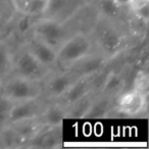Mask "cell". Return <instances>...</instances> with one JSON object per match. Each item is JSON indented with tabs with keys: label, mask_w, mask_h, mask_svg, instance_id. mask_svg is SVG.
Masks as SVG:
<instances>
[{
	"label": "cell",
	"mask_w": 149,
	"mask_h": 149,
	"mask_svg": "<svg viewBox=\"0 0 149 149\" xmlns=\"http://www.w3.org/2000/svg\"><path fill=\"white\" fill-rule=\"evenodd\" d=\"M90 36L98 51L108 59L116 57L125 48L126 34L118 26L116 21L100 17L94 25Z\"/></svg>",
	"instance_id": "obj_1"
},
{
	"label": "cell",
	"mask_w": 149,
	"mask_h": 149,
	"mask_svg": "<svg viewBox=\"0 0 149 149\" xmlns=\"http://www.w3.org/2000/svg\"><path fill=\"white\" fill-rule=\"evenodd\" d=\"M94 48L91 36L84 32H76L68 36L56 50L57 66L61 70H68L74 63L93 52Z\"/></svg>",
	"instance_id": "obj_2"
},
{
	"label": "cell",
	"mask_w": 149,
	"mask_h": 149,
	"mask_svg": "<svg viewBox=\"0 0 149 149\" xmlns=\"http://www.w3.org/2000/svg\"><path fill=\"white\" fill-rule=\"evenodd\" d=\"M0 94L13 102L43 98V82L10 74L0 84Z\"/></svg>",
	"instance_id": "obj_3"
},
{
	"label": "cell",
	"mask_w": 149,
	"mask_h": 149,
	"mask_svg": "<svg viewBox=\"0 0 149 149\" xmlns=\"http://www.w3.org/2000/svg\"><path fill=\"white\" fill-rule=\"evenodd\" d=\"M66 23L51 17H37L32 26L31 35L57 50L70 36Z\"/></svg>",
	"instance_id": "obj_4"
},
{
	"label": "cell",
	"mask_w": 149,
	"mask_h": 149,
	"mask_svg": "<svg viewBox=\"0 0 149 149\" xmlns=\"http://www.w3.org/2000/svg\"><path fill=\"white\" fill-rule=\"evenodd\" d=\"M52 70H53L46 68L41 62L38 61L33 54L23 46L19 52L13 55L10 74L34 81L43 82Z\"/></svg>",
	"instance_id": "obj_5"
},
{
	"label": "cell",
	"mask_w": 149,
	"mask_h": 149,
	"mask_svg": "<svg viewBox=\"0 0 149 149\" xmlns=\"http://www.w3.org/2000/svg\"><path fill=\"white\" fill-rule=\"evenodd\" d=\"M77 78L70 70L58 72L53 70L43 81V97L48 100H59Z\"/></svg>",
	"instance_id": "obj_6"
},
{
	"label": "cell",
	"mask_w": 149,
	"mask_h": 149,
	"mask_svg": "<svg viewBox=\"0 0 149 149\" xmlns=\"http://www.w3.org/2000/svg\"><path fill=\"white\" fill-rule=\"evenodd\" d=\"M46 104L47 102L43 101L42 98L15 102L9 111L6 126L15 125L17 123L24 122V120L38 118L45 108Z\"/></svg>",
	"instance_id": "obj_7"
},
{
	"label": "cell",
	"mask_w": 149,
	"mask_h": 149,
	"mask_svg": "<svg viewBox=\"0 0 149 149\" xmlns=\"http://www.w3.org/2000/svg\"><path fill=\"white\" fill-rule=\"evenodd\" d=\"M108 58L99 51H93L74 63L68 70L77 77H94L103 70L108 62Z\"/></svg>",
	"instance_id": "obj_8"
},
{
	"label": "cell",
	"mask_w": 149,
	"mask_h": 149,
	"mask_svg": "<svg viewBox=\"0 0 149 149\" xmlns=\"http://www.w3.org/2000/svg\"><path fill=\"white\" fill-rule=\"evenodd\" d=\"M82 2L83 0H47V5L42 17L68 22L83 7Z\"/></svg>",
	"instance_id": "obj_9"
},
{
	"label": "cell",
	"mask_w": 149,
	"mask_h": 149,
	"mask_svg": "<svg viewBox=\"0 0 149 149\" xmlns=\"http://www.w3.org/2000/svg\"><path fill=\"white\" fill-rule=\"evenodd\" d=\"M24 47L29 50L34 57L46 68L54 70L57 66V51L33 35H30L26 40Z\"/></svg>",
	"instance_id": "obj_10"
},
{
	"label": "cell",
	"mask_w": 149,
	"mask_h": 149,
	"mask_svg": "<svg viewBox=\"0 0 149 149\" xmlns=\"http://www.w3.org/2000/svg\"><path fill=\"white\" fill-rule=\"evenodd\" d=\"M95 77H78L74 80V83L70 85L68 91L60 98V101L65 107L72 105V103L77 102L87 96L88 94L94 92L95 88Z\"/></svg>",
	"instance_id": "obj_11"
},
{
	"label": "cell",
	"mask_w": 149,
	"mask_h": 149,
	"mask_svg": "<svg viewBox=\"0 0 149 149\" xmlns=\"http://www.w3.org/2000/svg\"><path fill=\"white\" fill-rule=\"evenodd\" d=\"M147 94L133 90L132 92L124 94L118 102V110L123 114L129 116H136L146 110Z\"/></svg>",
	"instance_id": "obj_12"
},
{
	"label": "cell",
	"mask_w": 149,
	"mask_h": 149,
	"mask_svg": "<svg viewBox=\"0 0 149 149\" xmlns=\"http://www.w3.org/2000/svg\"><path fill=\"white\" fill-rule=\"evenodd\" d=\"M32 146L36 147H57L61 142V126L48 127L43 126L41 130L29 140Z\"/></svg>",
	"instance_id": "obj_13"
},
{
	"label": "cell",
	"mask_w": 149,
	"mask_h": 149,
	"mask_svg": "<svg viewBox=\"0 0 149 149\" xmlns=\"http://www.w3.org/2000/svg\"><path fill=\"white\" fill-rule=\"evenodd\" d=\"M66 118V107L61 102L47 103L39 120L44 126L57 127L61 126L63 120Z\"/></svg>",
	"instance_id": "obj_14"
},
{
	"label": "cell",
	"mask_w": 149,
	"mask_h": 149,
	"mask_svg": "<svg viewBox=\"0 0 149 149\" xmlns=\"http://www.w3.org/2000/svg\"><path fill=\"white\" fill-rule=\"evenodd\" d=\"M113 99L114 97L105 94H96L85 118H98L107 116L113 109Z\"/></svg>",
	"instance_id": "obj_15"
},
{
	"label": "cell",
	"mask_w": 149,
	"mask_h": 149,
	"mask_svg": "<svg viewBox=\"0 0 149 149\" xmlns=\"http://www.w3.org/2000/svg\"><path fill=\"white\" fill-rule=\"evenodd\" d=\"M124 87V77L116 72H110L104 78L99 93L105 94V95L111 96V97H116V95H118L123 91Z\"/></svg>",
	"instance_id": "obj_16"
},
{
	"label": "cell",
	"mask_w": 149,
	"mask_h": 149,
	"mask_svg": "<svg viewBox=\"0 0 149 149\" xmlns=\"http://www.w3.org/2000/svg\"><path fill=\"white\" fill-rule=\"evenodd\" d=\"M13 55L11 47L4 40L0 41V84L3 80L10 76Z\"/></svg>",
	"instance_id": "obj_17"
},
{
	"label": "cell",
	"mask_w": 149,
	"mask_h": 149,
	"mask_svg": "<svg viewBox=\"0 0 149 149\" xmlns=\"http://www.w3.org/2000/svg\"><path fill=\"white\" fill-rule=\"evenodd\" d=\"M95 95H96L95 92H92V93L88 94L87 96L83 97L82 99L78 100L77 102L72 103V105L68 106L66 107V116L72 118H85L90 106H91L92 102H93Z\"/></svg>",
	"instance_id": "obj_18"
},
{
	"label": "cell",
	"mask_w": 149,
	"mask_h": 149,
	"mask_svg": "<svg viewBox=\"0 0 149 149\" xmlns=\"http://www.w3.org/2000/svg\"><path fill=\"white\" fill-rule=\"evenodd\" d=\"M97 11L101 17L116 21L122 15V6L116 0H96Z\"/></svg>",
	"instance_id": "obj_19"
},
{
	"label": "cell",
	"mask_w": 149,
	"mask_h": 149,
	"mask_svg": "<svg viewBox=\"0 0 149 149\" xmlns=\"http://www.w3.org/2000/svg\"><path fill=\"white\" fill-rule=\"evenodd\" d=\"M135 17L148 23L149 19V0H133L130 5Z\"/></svg>",
	"instance_id": "obj_20"
},
{
	"label": "cell",
	"mask_w": 149,
	"mask_h": 149,
	"mask_svg": "<svg viewBox=\"0 0 149 149\" xmlns=\"http://www.w3.org/2000/svg\"><path fill=\"white\" fill-rule=\"evenodd\" d=\"M15 102L10 101L0 94V129H3L7 125L8 114Z\"/></svg>",
	"instance_id": "obj_21"
},
{
	"label": "cell",
	"mask_w": 149,
	"mask_h": 149,
	"mask_svg": "<svg viewBox=\"0 0 149 149\" xmlns=\"http://www.w3.org/2000/svg\"><path fill=\"white\" fill-rule=\"evenodd\" d=\"M22 17L17 21V31L21 36H24L26 34H31L32 26L34 23V17L28 13H21Z\"/></svg>",
	"instance_id": "obj_22"
},
{
	"label": "cell",
	"mask_w": 149,
	"mask_h": 149,
	"mask_svg": "<svg viewBox=\"0 0 149 149\" xmlns=\"http://www.w3.org/2000/svg\"><path fill=\"white\" fill-rule=\"evenodd\" d=\"M148 76L146 72H141L138 74V77L136 78L135 81V88L134 90L140 92L142 94H147L148 92Z\"/></svg>",
	"instance_id": "obj_23"
},
{
	"label": "cell",
	"mask_w": 149,
	"mask_h": 149,
	"mask_svg": "<svg viewBox=\"0 0 149 149\" xmlns=\"http://www.w3.org/2000/svg\"><path fill=\"white\" fill-rule=\"evenodd\" d=\"M33 0H11L13 5L19 13H26L28 10V7L31 4Z\"/></svg>",
	"instance_id": "obj_24"
},
{
	"label": "cell",
	"mask_w": 149,
	"mask_h": 149,
	"mask_svg": "<svg viewBox=\"0 0 149 149\" xmlns=\"http://www.w3.org/2000/svg\"><path fill=\"white\" fill-rule=\"evenodd\" d=\"M116 1L123 7V6H130L133 0H116Z\"/></svg>",
	"instance_id": "obj_25"
},
{
	"label": "cell",
	"mask_w": 149,
	"mask_h": 149,
	"mask_svg": "<svg viewBox=\"0 0 149 149\" xmlns=\"http://www.w3.org/2000/svg\"><path fill=\"white\" fill-rule=\"evenodd\" d=\"M4 24H5L4 15H3V13L1 11V9H0V30L4 27Z\"/></svg>",
	"instance_id": "obj_26"
}]
</instances>
